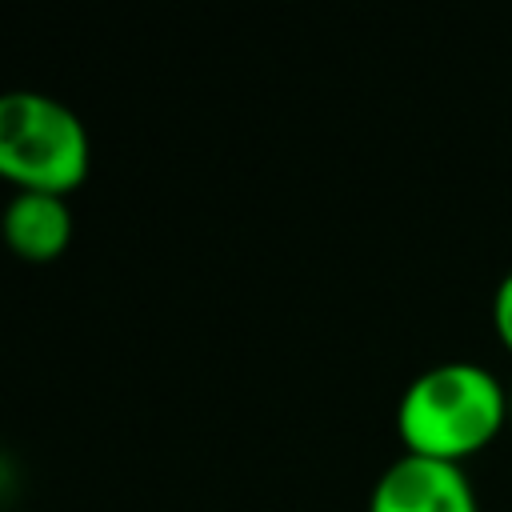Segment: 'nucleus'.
<instances>
[{"label":"nucleus","mask_w":512,"mask_h":512,"mask_svg":"<svg viewBox=\"0 0 512 512\" xmlns=\"http://www.w3.org/2000/svg\"><path fill=\"white\" fill-rule=\"evenodd\" d=\"M508 424V388L472 360L424 368L396 404V436L408 456L464 464Z\"/></svg>","instance_id":"1"},{"label":"nucleus","mask_w":512,"mask_h":512,"mask_svg":"<svg viewBox=\"0 0 512 512\" xmlns=\"http://www.w3.org/2000/svg\"><path fill=\"white\" fill-rule=\"evenodd\" d=\"M92 140L84 120L32 88L0 92V180L16 192L68 196L88 180Z\"/></svg>","instance_id":"2"},{"label":"nucleus","mask_w":512,"mask_h":512,"mask_svg":"<svg viewBox=\"0 0 512 512\" xmlns=\"http://www.w3.org/2000/svg\"><path fill=\"white\" fill-rule=\"evenodd\" d=\"M368 512H480L460 464L396 456L372 484Z\"/></svg>","instance_id":"3"},{"label":"nucleus","mask_w":512,"mask_h":512,"mask_svg":"<svg viewBox=\"0 0 512 512\" xmlns=\"http://www.w3.org/2000/svg\"><path fill=\"white\" fill-rule=\"evenodd\" d=\"M0 236L12 256L24 264H52L72 244V208L68 196L52 192H12L0 212Z\"/></svg>","instance_id":"4"},{"label":"nucleus","mask_w":512,"mask_h":512,"mask_svg":"<svg viewBox=\"0 0 512 512\" xmlns=\"http://www.w3.org/2000/svg\"><path fill=\"white\" fill-rule=\"evenodd\" d=\"M492 324H496L500 344L512 352V272L496 284V296H492Z\"/></svg>","instance_id":"5"},{"label":"nucleus","mask_w":512,"mask_h":512,"mask_svg":"<svg viewBox=\"0 0 512 512\" xmlns=\"http://www.w3.org/2000/svg\"><path fill=\"white\" fill-rule=\"evenodd\" d=\"M508 424H512V388H508Z\"/></svg>","instance_id":"6"}]
</instances>
